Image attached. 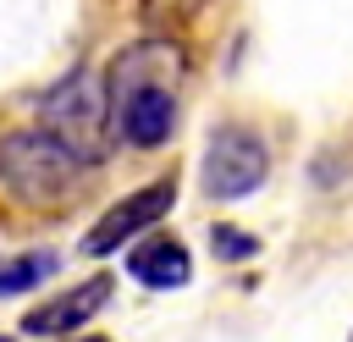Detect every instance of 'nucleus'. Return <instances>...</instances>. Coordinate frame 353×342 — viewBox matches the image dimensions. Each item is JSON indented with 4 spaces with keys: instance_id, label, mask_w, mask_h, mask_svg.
Segmentation results:
<instances>
[{
    "instance_id": "f257e3e1",
    "label": "nucleus",
    "mask_w": 353,
    "mask_h": 342,
    "mask_svg": "<svg viewBox=\"0 0 353 342\" xmlns=\"http://www.w3.org/2000/svg\"><path fill=\"white\" fill-rule=\"evenodd\" d=\"M44 138H55L77 165H99L110 160L116 149V132H110V105H105V83L99 72L88 66H72L61 83H50L39 94V121H33Z\"/></svg>"
},
{
    "instance_id": "f03ea898",
    "label": "nucleus",
    "mask_w": 353,
    "mask_h": 342,
    "mask_svg": "<svg viewBox=\"0 0 353 342\" xmlns=\"http://www.w3.org/2000/svg\"><path fill=\"white\" fill-rule=\"evenodd\" d=\"M77 177H83V165L39 127L0 132V193H11L17 204L55 210L77 193Z\"/></svg>"
},
{
    "instance_id": "7ed1b4c3",
    "label": "nucleus",
    "mask_w": 353,
    "mask_h": 342,
    "mask_svg": "<svg viewBox=\"0 0 353 342\" xmlns=\"http://www.w3.org/2000/svg\"><path fill=\"white\" fill-rule=\"evenodd\" d=\"M182 77H188V50H182L171 33H143V39L121 44V50L110 55V66L99 72V83H105V105H110V110H121L127 99L154 94V88L176 94Z\"/></svg>"
},
{
    "instance_id": "20e7f679",
    "label": "nucleus",
    "mask_w": 353,
    "mask_h": 342,
    "mask_svg": "<svg viewBox=\"0 0 353 342\" xmlns=\"http://www.w3.org/2000/svg\"><path fill=\"white\" fill-rule=\"evenodd\" d=\"M199 171H204V193L210 199L237 204V199H248V193L265 188V177H270V143L248 121H221L210 132V143H204Z\"/></svg>"
},
{
    "instance_id": "39448f33",
    "label": "nucleus",
    "mask_w": 353,
    "mask_h": 342,
    "mask_svg": "<svg viewBox=\"0 0 353 342\" xmlns=\"http://www.w3.org/2000/svg\"><path fill=\"white\" fill-rule=\"evenodd\" d=\"M171 204H176V177H154V182L132 188L127 199H116V204H110V210H105V215L88 226V237H83V254L105 259V254L127 248V237H138V232L160 226V221L171 215Z\"/></svg>"
},
{
    "instance_id": "423d86ee",
    "label": "nucleus",
    "mask_w": 353,
    "mask_h": 342,
    "mask_svg": "<svg viewBox=\"0 0 353 342\" xmlns=\"http://www.w3.org/2000/svg\"><path fill=\"white\" fill-rule=\"evenodd\" d=\"M110 292H116V276L94 270V276H83V281H72L66 292H55V298L33 303V309L22 314V331H28V336H39V342L77 336V331H83V325L110 303Z\"/></svg>"
},
{
    "instance_id": "0eeeda50",
    "label": "nucleus",
    "mask_w": 353,
    "mask_h": 342,
    "mask_svg": "<svg viewBox=\"0 0 353 342\" xmlns=\"http://www.w3.org/2000/svg\"><path fill=\"white\" fill-rule=\"evenodd\" d=\"M176 127V94L154 88V94H138L127 99L121 110H110V132L116 143H132V149H160Z\"/></svg>"
},
{
    "instance_id": "6e6552de",
    "label": "nucleus",
    "mask_w": 353,
    "mask_h": 342,
    "mask_svg": "<svg viewBox=\"0 0 353 342\" xmlns=\"http://www.w3.org/2000/svg\"><path fill=\"white\" fill-rule=\"evenodd\" d=\"M127 276L138 287H154V292H171V287H188L193 281V254L176 243V237H143L132 254H127Z\"/></svg>"
},
{
    "instance_id": "1a4fd4ad",
    "label": "nucleus",
    "mask_w": 353,
    "mask_h": 342,
    "mask_svg": "<svg viewBox=\"0 0 353 342\" xmlns=\"http://www.w3.org/2000/svg\"><path fill=\"white\" fill-rule=\"evenodd\" d=\"M55 248H22V254H6L0 259V298H17V292H33L44 276H55Z\"/></svg>"
},
{
    "instance_id": "9d476101",
    "label": "nucleus",
    "mask_w": 353,
    "mask_h": 342,
    "mask_svg": "<svg viewBox=\"0 0 353 342\" xmlns=\"http://www.w3.org/2000/svg\"><path fill=\"white\" fill-rule=\"evenodd\" d=\"M204 6H210V0H138V17H143L149 28H182V22H193Z\"/></svg>"
},
{
    "instance_id": "9b49d317",
    "label": "nucleus",
    "mask_w": 353,
    "mask_h": 342,
    "mask_svg": "<svg viewBox=\"0 0 353 342\" xmlns=\"http://www.w3.org/2000/svg\"><path fill=\"white\" fill-rule=\"evenodd\" d=\"M210 254L215 259H254L259 254V237H248L243 226H215L210 232Z\"/></svg>"
},
{
    "instance_id": "f8f14e48",
    "label": "nucleus",
    "mask_w": 353,
    "mask_h": 342,
    "mask_svg": "<svg viewBox=\"0 0 353 342\" xmlns=\"http://www.w3.org/2000/svg\"><path fill=\"white\" fill-rule=\"evenodd\" d=\"M61 342H110V336H83V331H77V336H61Z\"/></svg>"
},
{
    "instance_id": "ddd939ff",
    "label": "nucleus",
    "mask_w": 353,
    "mask_h": 342,
    "mask_svg": "<svg viewBox=\"0 0 353 342\" xmlns=\"http://www.w3.org/2000/svg\"><path fill=\"white\" fill-rule=\"evenodd\" d=\"M0 342H11V336H0Z\"/></svg>"
},
{
    "instance_id": "4468645a",
    "label": "nucleus",
    "mask_w": 353,
    "mask_h": 342,
    "mask_svg": "<svg viewBox=\"0 0 353 342\" xmlns=\"http://www.w3.org/2000/svg\"><path fill=\"white\" fill-rule=\"evenodd\" d=\"M347 342H353V336H347Z\"/></svg>"
}]
</instances>
